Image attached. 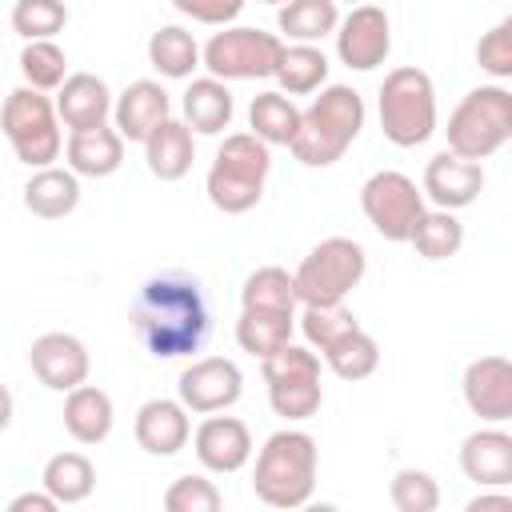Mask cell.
<instances>
[{
    "label": "cell",
    "mask_w": 512,
    "mask_h": 512,
    "mask_svg": "<svg viewBox=\"0 0 512 512\" xmlns=\"http://www.w3.org/2000/svg\"><path fill=\"white\" fill-rule=\"evenodd\" d=\"M132 328L156 360H180L200 352L212 328L200 280L188 272H160L144 280L132 300Z\"/></svg>",
    "instance_id": "obj_1"
},
{
    "label": "cell",
    "mask_w": 512,
    "mask_h": 512,
    "mask_svg": "<svg viewBox=\"0 0 512 512\" xmlns=\"http://www.w3.org/2000/svg\"><path fill=\"white\" fill-rule=\"evenodd\" d=\"M316 464H320V448L308 432L300 428H280L272 432L260 452H256V468H252V492L260 504H268L272 512H296L312 500L316 492Z\"/></svg>",
    "instance_id": "obj_2"
},
{
    "label": "cell",
    "mask_w": 512,
    "mask_h": 512,
    "mask_svg": "<svg viewBox=\"0 0 512 512\" xmlns=\"http://www.w3.org/2000/svg\"><path fill=\"white\" fill-rule=\"evenodd\" d=\"M364 116H368V108L356 88L324 84L320 96L300 112V128L288 148L304 168H328L352 148V140L364 128Z\"/></svg>",
    "instance_id": "obj_3"
},
{
    "label": "cell",
    "mask_w": 512,
    "mask_h": 512,
    "mask_svg": "<svg viewBox=\"0 0 512 512\" xmlns=\"http://www.w3.org/2000/svg\"><path fill=\"white\" fill-rule=\"evenodd\" d=\"M268 172H272L268 144H260L252 132H232L216 148V160L204 176V192L212 208H220L224 216H244L260 204Z\"/></svg>",
    "instance_id": "obj_4"
},
{
    "label": "cell",
    "mask_w": 512,
    "mask_h": 512,
    "mask_svg": "<svg viewBox=\"0 0 512 512\" xmlns=\"http://www.w3.org/2000/svg\"><path fill=\"white\" fill-rule=\"evenodd\" d=\"M448 148L460 160H488L512 140V92L504 84H480L464 92V100L448 116Z\"/></svg>",
    "instance_id": "obj_5"
},
{
    "label": "cell",
    "mask_w": 512,
    "mask_h": 512,
    "mask_svg": "<svg viewBox=\"0 0 512 512\" xmlns=\"http://www.w3.org/2000/svg\"><path fill=\"white\" fill-rule=\"evenodd\" d=\"M380 128L396 148H416L436 132V84L424 68L400 64L380 84Z\"/></svg>",
    "instance_id": "obj_6"
},
{
    "label": "cell",
    "mask_w": 512,
    "mask_h": 512,
    "mask_svg": "<svg viewBox=\"0 0 512 512\" xmlns=\"http://www.w3.org/2000/svg\"><path fill=\"white\" fill-rule=\"evenodd\" d=\"M364 272H368V252L348 236H328L316 248H308V256L292 272L296 304L300 308L344 304V296L364 280Z\"/></svg>",
    "instance_id": "obj_7"
},
{
    "label": "cell",
    "mask_w": 512,
    "mask_h": 512,
    "mask_svg": "<svg viewBox=\"0 0 512 512\" xmlns=\"http://www.w3.org/2000/svg\"><path fill=\"white\" fill-rule=\"evenodd\" d=\"M0 128H4L16 160L28 164L32 172L52 168V160H60V152H64V132H60V120H56V104L44 92L12 88L0 104Z\"/></svg>",
    "instance_id": "obj_8"
},
{
    "label": "cell",
    "mask_w": 512,
    "mask_h": 512,
    "mask_svg": "<svg viewBox=\"0 0 512 512\" xmlns=\"http://www.w3.org/2000/svg\"><path fill=\"white\" fill-rule=\"evenodd\" d=\"M280 52H284V40L276 32L228 24V28L208 36V44L200 48V64L220 84H228V80H264V76H272Z\"/></svg>",
    "instance_id": "obj_9"
},
{
    "label": "cell",
    "mask_w": 512,
    "mask_h": 512,
    "mask_svg": "<svg viewBox=\"0 0 512 512\" xmlns=\"http://www.w3.org/2000/svg\"><path fill=\"white\" fill-rule=\"evenodd\" d=\"M264 384H268V404L276 416L284 420H308L320 412L324 404V388H320V356L312 348L288 344L276 356L260 360Z\"/></svg>",
    "instance_id": "obj_10"
},
{
    "label": "cell",
    "mask_w": 512,
    "mask_h": 512,
    "mask_svg": "<svg viewBox=\"0 0 512 512\" xmlns=\"http://www.w3.org/2000/svg\"><path fill=\"white\" fill-rule=\"evenodd\" d=\"M360 208H364L368 224L388 244H408L412 228L424 216V196H420L412 176H404L396 168H384V172H372L360 184Z\"/></svg>",
    "instance_id": "obj_11"
},
{
    "label": "cell",
    "mask_w": 512,
    "mask_h": 512,
    "mask_svg": "<svg viewBox=\"0 0 512 512\" xmlns=\"http://www.w3.org/2000/svg\"><path fill=\"white\" fill-rule=\"evenodd\" d=\"M180 404L196 416H216L228 412L240 392H244V372L236 368V360L228 356H200L180 372Z\"/></svg>",
    "instance_id": "obj_12"
},
{
    "label": "cell",
    "mask_w": 512,
    "mask_h": 512,
    "mask_svg": "<svg viewBox=\"0 0 512 512\" xmlns=\"http://www.w3.org/2000/svg\"><path fill=\"white\" fill-rule=\"evenodd\" d=\"M392 52V24L388 12L376 4H360L336 24V56L352 72H372Z\"/></svg>",
    "instance_id": "obj_13"
},
{
    "label": "cell",
    "mask_w": 512,
    "mask_h": 512,
    "mask_svg": "<svg viewBox=\"0 0 512 512\" xmlns=\"http://www.w3.org/2000/svg\"><path fill=\"white\" fill-rule=\"evenodd\" d=\"M28 364H32V376L44 388L64 392V396L72 388L88 384V368H92L84 340L72 336V332H44V336H36L32 348H28Z\"/></svg>",
    "instance_id": "obj_14"
},
{
    "label": "cell",
    "mask_w": 512,
    "mask_h": 512,
    "mask_svg": "<svg viewBox=\"0 0 512 512\" xmlns=\"http://www.w3.org/2000/svg\"><path fill=\"white\" fill-rule=\"evenodd\" d=\"M464 404L472 408V416L488 420V424H504L512 420V364L508 356H480L464 368L460 380Z\"/></svg>",
    "instance_id": "obj_15"
},
{
    "label": "cell",
    "mask_w": 512,
    "mask_h": 512,
    "mask_svg": "<svg viewBox=\"0 0 512 512\" xmlns=\"http://www.w3.org/2000/svg\"><path fill=\"white\" fill-rule=\"evenodd\" d=\"M192 448H196V460L204 472L232 476L252 460V432L236 416H208L192 432Z\"/></svg>",
    "instance_id": "obj_16"
},
{
    "label": "cell",
    "mask_w": 512,
    "mask_h": 512,
    "mask_svg": "<svg viewBox=\"0 0 512 512\" xmlns=\"http://www.w3.org/2000/svg\"><path fill=\"white\" fill-rule=\"evenodd\" d=\"M164 120H172V96L164 92L160 80H132L112 100V128L120 140L144 144Z\"/></svg>",
    "instance_id": "obj_17"
},
{
    "label": "cell",
    "mask_w": 512,
    "mask_h": 512,
    "mask_svg": "<svg viewBox=\"0 0 512 512\" xmlns=\"http://www.w3.org/2000/svg\"><path fill=\"white\" fill-rule=\"evenodd\" d=\"M484 192V168L472 160H460L452 152H436L424 164V184L420 196H428L440 212H460L468 204H476V196Z\"/></svg>",
    "instance_id": "obj_18"
},
{
    "label": "cell",
    "mask_w": 512,
    "mask_h": 512,
    "mask_svg": "<svg viewBox=\"0 0 512 512\" xmlns=\"http://www.w3.org/2000/svg\"><path fill=\"white\" fill-rule=\"evenodd\" d=\"M460 472L484 492H504L512 484V436L504 428L468 432L460 444Z\"/></svg>",
    "instance_id": "obj_19"
},
{
    "label": "cell",
    "mask_w": 512,
    "mask_h": 512,
    "mask_svg": "<svg viewBox=\"0 0 512 512\" xmlns=\"http://www.w3.org/2000/svg\"><path fill=\"white\" fill-rule=\"evenodd\" d=\"M56 120L72 132H92V128H104L108 116H112V88L92 76V72H72L60 88H56Z\"/></svg>",
    "instance_id": "obj_20"
},
{
    "label": "cell",
    "mask_w": 512,
    "mask_h": 512,
    "mask_svg": "<svg viewBox=\"0 0 512 512\" xmlns=\"http://www.w3.org/2000/svg\"><path fill=\"white\" fill-rule=\"evenodd\" d=\"M132 432H136V444L148 456H176L192 436V420H188V408L180 400L156 396V400H144L136 408Z\"/></svg>",
    "instance_id": "obj_21"
},
{
    "label": "cell",
    "mask_w": 512,
    "mask_h": 512,
    "mask_svg": "<svg viewBox=\"0 0 512 512\" xmlns=\"http://www.w3.org/2000/svg\"><path fill=\"white\" fill-rule=\"evenodd\" d=\"M112 424H116V408L104 388L80 384L64 396V428L76 444H104L112 436Z\"/></svg>",
    "instance_id": "obj_22"
},
{
    "label": "cell",
    "mask_w": 512,
    "mask_h": 512,
    "mask_svg": "<svg viewBox=\"0 0 512 512\" xmlns=\"http://www.w3.org/2000/svg\"><path fill=\"white\" fill-rule=\"evenodd\" d=\"M64 160H68V172L76 180L80 176L104 180V176H112L124 164V140L116 136L112 124L92 128V132H72L68 144H64Z\"/></svg>",
    "instance_id": "obj_23"
},
{
    "label": "cell",
    "mask_w": 512,
    "mask_h": 512,
    "mask_svg": "<svg viewBox=\"0 0 512 512\" xmlns=\"http://www.w3.org/2000/svg\"><path fill=\"white\" fill-rule=\"evenodd\" d=\"M180 112H184V128H188V132L220 136V132L232 124L236 100H232L228 84H220V80H212V76H200V80H192V84L184 88Z\"/></svg>",
    "instance_id": "obj_24"
},
{
    "label": "cell",
    "mask_w": 512,
    "mask_h": 512,
    "mask_svg": "<svg viewBox=\"0 0 512 512\" xmlns=\"http://www.w3.org/2000/svg\"><path fill=\"white\" fill-rule=\"evenodd\" d=\"M144 160H148V172L164 184L172 180H184L192 160H196V140L192 132L184 128V120H164L148 140H144Z\"/></svg>",
    "instance_id": "obj_25"
},
{
    "label": "cell",
    "mask_w": 512,
    "mask_h": 512,
    "mask_svg": "<svg viewBox=\"0 0 512 512\" xmlns=\"http://www.w3.org/2000/svg\"><path fill=\"white\" fill-rule=\"evenodd\" d=\"M80 204V180L68 168H40L24 184V208L40 220H64Z\"/></svg>",
    "instance_id": "obj_26"
},
{
    "label": "cell",
    "mask_w": 512,
    "mask_h": 512,
    "mask_svg": "<svg viewBox=\"0 0 512 512\" xmlns=\"http://www.w3.org/2000/svg\"><path fill=\"white\" fill-rule=\"evenodd\" d=\"M272 80L280 84L276 92L280 96H308V92H320L324 80H328V56L316 48V44H284L276 68H272Z\"/></svg>",
    "instance_id": "obj_27"
},
{
    "label": "cell",
    "mask_w": 512,
    "mask_h": 512,
    "mask_svg": "<svg viewBox=\"0 0 512 512\" xmlns=\"http://www.w3.org/2000/svg\"><path fill=\"white\" fill-rule=\"evenodd\" d=\"M292 328H296V316H292V312L240 308V320H236V344H240L244 352H252L256 360H268V356H276L280 348L292 344Z\"/></svg>",
    "instance_id": "obj_28"
},
{
    "label": "cell",
    "mask_w": 512,
    "mask_h": 512,
    "mask_svg": "<svg viewBox=\"0 0 512 512\" xmlns=\"http://www.w3.org/2000/svg\"><path fill=\"white\" fill-rule=\"evenodd\" d=\"M148 64L168 80H188L200 68V44L180 24H160L148 36Z\"/></svg>",
    "instance_id": "obj_29"
},
{
    "label": "cell",
    "mask_w": 512,
    "mask_h": 512,
    "mask_svg": "<svg viewBox=\"0 0 512 512\" xmlns=\"http://www.w3.org/2000/svg\"><path fill=\"white\" fill-rule=\"evenodd\" d=\"M40 484L44 492L64 508V504H80L96 492V468L84 452H56L44 472H40Z\"/></svg>",
    "instance_id": "obj_30"
},
{
    "label": "cell",
    "mask_w": 512,
    "mask_h": 512,
    "mask_svg": "<svg viewBox=\"0 0 512 512\" xmlns=\"http://www.w3.org/2000/svg\"><path fill=\"white\" fill-rule=\"evenodd\" d=\"M248 128H252V136L260 140V144H292L296 140V128H300V108L288 100V96H280L276 88H268V92H260V96H252V104H248Z\"/></svg>",
    "instance_id": "obj_31"
},
{
    "label": "cell",
    "mask_w": 512,
    "mask_h": 512,
    "mask_svg": "<svg viewBox=\"0 0 512 512\" xmlns=\"http://www.w3.org/2000/svg\"><path fill=\"white\" fill-rule=\"evenodd\" d=\"M276 24H280V40L316 44L328 32H336L340 8H336V0H292L276 12Z\"/></svg>",
    "instance_id": "obj_32"
},
{
    "label": "cell",
    "mask_w": 512,
    "mask_h": 512,
    "mask_svg": "<svg viewBox=\"0 0 512 512\" xmlns=\"http://www.w3.org/2000/svg\"><path fill=\"white\" fill-rule=\"evenodd\" d=\"M240 308H260V312H292L296 316V288H292V272L280 264H264L256 272H248L244 288H240Z\"/></svg>",
    "instance_id": "obj_33"
},
{
    "label": "cell",
    "mask_w": 512,
    "mask_h": 512,
    "mask_svg": "<svg viewBox=\"0 0 512 512\" xmlns=\"http://www.w3.org/2000/svg\"><path fill=\"white\" fill-rule=\"evenodd\" d=\"M408 244L424 256V260H448L464 248V224L456 220V212H440V208H424L420 224L412 228Z\"/></svg>",
    "instance_id": "obj_34"
},
{
    "label": "cell",
    "mask_w": 512,
    "mask_h": 512,
    "mask_svg": "<svg viewBox=\"0 0 512 512\" xmlns=\"http://www.w3.org/2000/svg\"><path fill=\"white\" fill-rule=\"evenodd\" d=\"M324 356V364L332 368V376H340V380H368L376 368H380V344L364 332V328H352L348 336H340L328 352H320Z\"/></svg>",
    "instance_id": "obj_35"
},
{
    "label": "cell",
    "mask_w": 512,
    "mask_h": 512,
    "mask_svg": "<svg viewBox=\"0 0 512 512\" xmlns=\"http://www.w3.org/2000/svg\"><path fill=\"white\" fill-rule=\"evenodd\" d=\"M20 76H24V88L32 92H56L64 80H68V56L56 40H36V44H24L20 48Z\"/></svg>",
    "instance_id": "obj_36"
},
{
    "label": "cell",
    "mask_w": 512,
    "mask_h": 512,
    "mask_svg": "<svg viewBox=\"0 0 512 512\" xmlns=\"http://www.w3.org/2000/svg\"><path fill=\"white\" fill-rule=\"evenodd\" d=\"M296 324H300V332H304V340H308V348H312V352H328L340 336H348L352 328H360V324H356V316H352L344 304H328V308H300Z\"/></svg>",
    "instance_id": "obj_37"
},
{
    "label": "cell",
    "mask_w": 512,
    "mask_h": 512,
    "mask_svg": "<svg viewBox=\"0 0 512 512\" xmlns=\"http://www.w3.org/2000/svg\"><path fill=\"white\" fill-rule=\"evenodd\" d=\"M64 24H68V8L60 0H20L12 8V28L24 36V44L52 40L56 32H64Z\"/></svg>",
    "instance_id": "obj_38"
},
{
    "label": "cell",
    "mask_w": 512,
    "mask_h": 512,
    "mask_svg": "<svg viewBox=\"0 0 512 512\" xmlns=\"http://www.w3.org/2000/svg\"><path fill=\"white\" fill-rule=\"evenodd\" d=\"M396 512H436L440 508V484L424 468H400L388 484Z\"/></svg>",
    "instance_id": "obj_39"
},
{
    "label": "cell",
    "mask_w": 512,
    "mask_h": 512,
    "mask_svg": "<svg viewBox=\"0 0 512 512\" xmlns=\"http://www.w3.org/2000/svg\"><path fill=\"white\" fill-rule=\"evenodd\" d=\"M164 512H224V500L208 476L188 472L164 488Z\"/></svg>",
    "instance_id": "obj_40"
},
{
    "label": "cell",
    "mask_w": 512,
    "mask_h": 512,
    "mask_svg": "<svg viewBox=\"0 0 512 512\" xmlns=\"http://www.w3.org/2000/svg\"><path fill=\"white\" fill-rule=\"evenodd\" d=\"M476 64L496 76V80H508L512 76V16H504L500 24H492L480 44H476Z\"/></svg>",
    "instance_id": "obj_41"
},
{
    "label": "cell",
    "mask_w": 512,
    "mask_h": 512,
    "mask_svg": "<svg viewBox=\"0 0 512 512\" xmlns=\"http://www.w3.org/2000/svg\"><path fill=\"white\" fill-rule=\"evenodd\" d=\"M176 12L196 20V24H216V28H228V20H236L244 12L240 0H220V4H196V0H176Z\"/></svg>",
    "instance_id": "obj_42"
},
{
    "label": "cell",
    "mask_w": 512,
    "mask_h": 512,
    "mask_svg": "<svg viewBox=\"0 0 512 512\" xmlns=\"http://www.w3.org/2000/svg\"><path fill=\"white\" fill-rule=\"evenodd\" d=\"M4 512H60V504L40 488V492H20V496H12Z\"/></svg>",
    "instance_id": "obj_43"
},
{
    "label": "cell",
    "mask_w": 512,
    "mask_h": 512,
    "mask_svg": "<svg viewBox=\"0 0 512 512\" xmlns=\"http://www.w3.org/2000/svg\"><path fill=\"white\" fill-rule=\"evenodd\" d=\"M464 512H512V496L508 492H480L464 504Z\"/></svg>",
    "instance_id": "obj_44"
},
{
    "label": "cell",
    "mask_w": 512,
    "mask_h": 512,
    "mask_svg": "<svg viewBox=\"0 0 512 512\" xmlns=\"http://www.w3.org/2000/svg\"><path fill=\"white\" fill-rule=\"evenodd\" d=\"M12 392H8V384H0V432H8V424H12Z\"/></svg>",
    "instance_id": "obj_45"
},
{
    "label": "cell",
    "mask_w": 512,
    "mask_h": 512,
    "mask_svg": "<svg viewBox=\"0 0 512 512\" xmlns=\"http://www.w3.org/2000/svg\"><path fill=\"white\" fill-rule=\"evenodd\" d=\"M296 512H340L336 504H328V500H308L304 508H296Z\"/></svg>",
    "instance_id": "obj_46"
}]
</instances>
